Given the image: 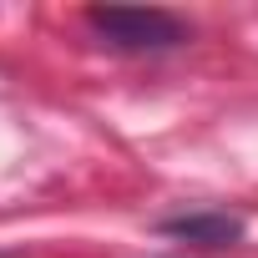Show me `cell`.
Here are the masks:
<instances>
[{"label":"cell","mask_w":258,"mask_h":258,"mask_svg":"<svg viewBox=\"0 0 258 258\" xmlns=\"http://www.w3.org/2000/svg\"><path fill=\"white\" fill-rule=\"evenodd\" d=\"M167 233H177L187 243H203V248H218V243H233L243 228L233 218H223V213H192V218H172Z\"/></svg>","instance_id":"cell-2"},{"label":"cell","mask_w":258,"mask_h":258,"mask_svg":"<svg viewBox=\"0 0 258 258\" xmlns=\"http://www.w3.org/2000/svg\"><path fill=\"white\" fill-rule=\"evenodd\" d=\"M91 31L106 36L111 46L121 51H167V46H182L187 41V26L167 11H126V6H96L86 11Z\"/></svg>","instance_id":"cell-1"}]
</instances>
